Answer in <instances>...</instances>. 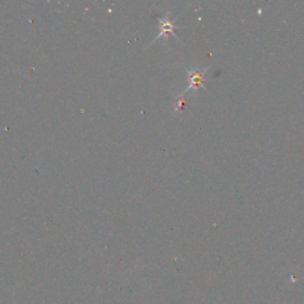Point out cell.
<instances>
[{"mask_svg": "<svg viewBox=\"0 0 304 304\" xmlns=\"http://www.w3.org/2000/svg\"><path fill=\"white\" fill-rule=\"evenodd\" d=\"M208 69H191L189 71V87H188L187 90L194 89L197 90L200 88H205V82H206V73H207Z\"/></svg>", "mask_w": 304, "mask_h": 304, "instance_id": "6da1fadb", "label": "cell"}, {"mask_svg": "<svg viewBox=\"0 0 304 304\" xmlns=\"http://www.w3.org/2000/svg\"><path fill=\"white\" fill-rule=\"evenodd\" d=\"M173 30H175V25L169 18H164V19H161V34H159L158 37H168L170 34L173 35Z\"/></svg>", "mask_w": 304, "mask_h": 304, "instance_id": "7a4b0ae2", "label": "cell"}]
</instances>
